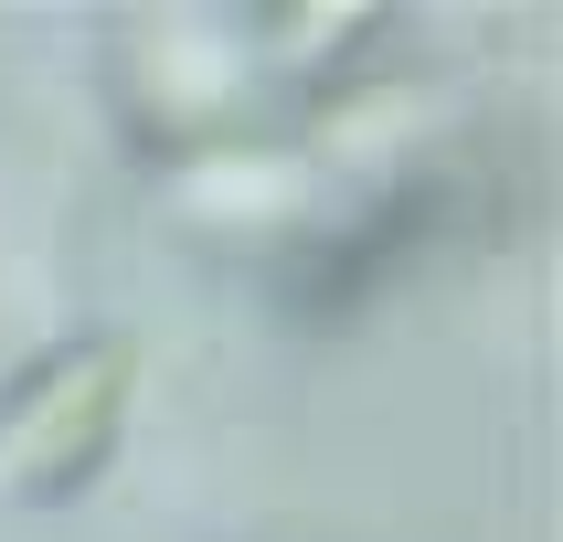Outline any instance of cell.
Returning a JSON list of instances; mask_svg holds the SVG:
<instances>
[{
    "label": "cell",
    "mask_w": 563,
    "mask_h": 542,
    "mask_svg": "<svg viewBox=\"0 0 563 542\" xmlns=\"http://www.w3.org/2000/svg\"><path fill=\"white\" fill-rule=\"evenodd\" d=\"M118 405H128V341L64 351L54 373L11 405V425H0V478L22 500H64L75 478H96V457L118 436Z\"/></svg>",
    "instance_id": "obj_1"
}]
</instances>
